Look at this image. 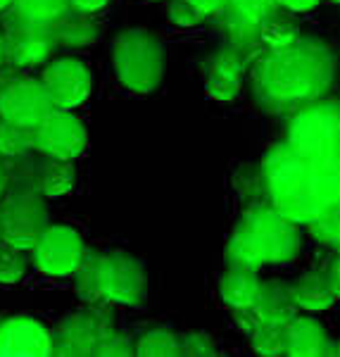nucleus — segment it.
<instances>
[{
  "instance_id": "obj_14",
  "label": "nucleus",
  "mask_w": 340,
  "mask_h": 357,
  "mask_svg": "<svg viewBox=\"0 0 340 357\" xmlns=\"http://www.w3.org/2000/svg\"><path fill=\"white\" fill-rule=\"evenodd\" d=\"M55 50V38L50 26L22 20L13 31L5 33V55L17 67H36L48 62Z\"/></svg>"
},
{
  "instance_id": "obj_3",
  "label": "nucleus",
  "mask_w": 340,
  "mask_h": 357,
  "mask_svg": "<svg viewBox=\"0 0 340 357\" xmlns=\"http://www.w3.org/2000/svg\"><path fill=\"white\" fill-rule=\"evenodd\" d=\"M298 222L288 220L276 207H252L233 229L226 245L229 267L262 269L264 264H281L298 255Z\"/></svg>"
},
{
  "instance_id": "obj_31",
  "label": "nucleus",
  "mask_w": 340,
  "mask_h": 357,
  "mask_svg": "<svg viewBox=\"0 0 340 357\" xmlns=\"http://www.w3.org/2000/svg\"><path fill=\"white\" fill-rule=\"evenodd\" d=\"M178 355L212 357L217 355V341L205 331H188L186 336H178Z\"/></svg>"
},
{
  "instance_id": "obj_17",
  "label": "nucleus",
  "mask_w": 340,
  "mask_h": 357,
  "mask_svg": "<svg viewBox=\"0 0 340 357\" xmlns=\"http://www.w3.org/2000/svg\"><path fill=\"white\" fill-rule=\"evenodd\" d=\"M331 338L324 326L312 317H293L286 324V355L324 357L331 355Z\"/></svg>"
},
{
  "instance_id": "obj_33",
  "label": "nucleus",
  "mask_w": 340,
  "mask_h": 357,
  "mask_svg": "<svg viewBox=\"0 0 340 357\" xmlns=\"http://www.w3.org/2000/svg\"><path fill=\"white\" fill-rule=\"evenodd\" d=\"M169 20L174 22L176 26L191 29V26H198L200 22L205 20V15L195 8L191 0H169Z\"/></svg>"
},
{
  "instance_id": "obj_12",
  "label": "nucleus",
  "mask_w": 340,
  "mask_h": 357,
  "mask_svg": "<svg viewBox=\"0 0 340 357\" xmlns=\"http://www.w3.org/2000/svg\"><path fill=\"white\" fill-rule=\"evenodd\" d=\"M107 260V303L141 307L148 298V274L138 257L124 250H112Z\"/></svg>"
},
{
  "instance_id": "obj_38",
  "label": "nucleus",
  "mask_w": 340,
  "mask_h": 357,
  "mask_svg": "<svg viewBox=\"0 0 340 357\" xmlns=\"http://www.w3.org/2000/svg\"><path fill=\"white\" fill-rule=\"evenodd\" d=\"M5 186H8V178H5L3 169H0V198L5 195Z\"/></svg>"
},
{
  "instance_id": "obj_9",
  "label": "nucleus",
  "mask_w": 340,
  "mask_h": 357,
  "mask_svg": "<svg viewBox=\"0 0 340 357\" xmlns=\"http://www.w3.org/2000/svg\"><path fill=\"white\" fill-rule=\"evenodd\" d=\"M88 146V134L82 119L69 110H55L33 129V151L48 155L50 160H77Z\"/></svg>"
},
{
  "instance_id": "obj_8",
  "label": "nucleus",
  "mask_w": 340,
  "mask_h": 357,
  "mask_svg": "<svg viewBox=\"0 0 340 357\" xmlns=\"http://www.w3.org/2000/svg\"><path fill=\"white\" fill-rule=\"evenodd\" d=\"M55 110L57 107L43 82L20 79L0 91V119L8 124L36 129Z\"/></svg>"
},
{
  "instance_id": "obj_35",
  "label": "nucleus",
  "mask_w": 340,
  "mask_h": 357,
  "mask_svg": "<svg viewBox=\"0 0 340 357\" xmlns=\"http://www.w3.org/2000/svg\"><path fill=\"white\" fill-rule=\"evenodd\" d=\"M276 3H279L281 8L291 10V13H309V10H314L321 0H276Z\"/></svg>"
},
{
  "instance_id": "obj_28",
  "label": "nucleus",
  "mask_w": 340,
  "mask_h": 357,
  "mask_svg": "<svg viewBox=\"0 0 340 357\" xmlns=\"http://www.w3.org/2000/svg\"><path fill=\"white\" fill-rule=\"evenodd\" d=\"M29 269L26 250L10 245L8 241L0 238V284L3 286H15L24 279Z\"/></svg>"
},
{
  "instance_id": "obj_18",
  "label": "nucleus",
  "mask_w": 340,
  "mask_h": 357,
  "mask_svg": "<svg viewBox=\"0 0 340 357\" xmlns=\"http://www.w3.org/2000/svg\"><path fill=\"white\" fill-rule=\"evenodd\" d=\"M262 321H274V324H288L298 314V305L293 301L291 284L281 279L262 281L259 286L257 303L252 307Z\"/></svg>"
},
{
  "instance_id": "obj_34",
  "label": "nucleus",
  "mask_w": 340,
  "mask_h": 357,
  "mask_svg": "<svg viewBox=\"0 0 340 357\" xmlns=\"http://www.w3.org/2000/svg\"><path fill=\"white\" fill-rule=\"evenodd\" d=\"M107 5H109V0H69V8H74L77 13H86V15L100 13Z\"/></svg>"
},
{
  "instance_id": "obj_29",
  "label": "nucleus",
  "mask_w": 340,
  "mask_h": 357,
  "mask_svg": "<svg viewBox=\"0 0 340 357\" xmlns=\"http://www.w3.org/2000/svg\"><path fill=\"white\" fill-rule=\"evenodd\" d=\"M33 148V129L0 122V155L5 158H22Z\"/></svg>"
},
{
  "instance_id": "obj_19",
  "label": "nucleus",
  "mask_w": 340,
  "mask_h": 357,
  "mask_svg": "<svg viewBox=\"0 0 340 357\" xmlns=\"http://www.w3.org/2000/svg\"><path fill=\"white\" fill-rule=\"evenodd\" d=\"M74 291L86 305L107 303V260L105 255H84L74 269Z\"/></svg>"
},
{
  "instance_id": "obj_25",
  "label": "nucleus",
  "mask_w": 340,
  "mask_h": 357,
  "mask_svg": "<svg viewBox=\"0 0 340 357\" xmlns=\"http://www.w3.org/2000/svg\"><path fill=\"white\" fill-rule=\"evenodd\" d=\"M17 15L33 24H55L69 10V0H13Z\"/></svg>"
},
{
  "instance_id": "obj_41",
  "label": "nucleus",
  "mask_w": 340,
  "mask_h": 357,
  "mask_svg": "<svg viewBox=\"0 0 340 357\" xmlns=\"http://www.w3.org/2000/svg\"><path fill=\"white\" fill-rule=\"evenodd\" d=\"M10 3H13V0H0V10H5V8H8Z\"/></svg>"
},
{
  "instance_id": "obj_26",
  "label": "nucleus",
  "mask_w": 340,
  "mask_h": 357,
  "mask_svg": "<svg viewBox=\"0 0 340 357\" xmlns=\"http://www.w3.org/2000/svg\"><path fill=\"white\" fill-rule=\"evenodd\" d=\"M250 341L255 353L264 357L286 355V324H274V321H259L250 331Z\"/></svg>"
},
{
  "instance_id": "obj_42",
  "label": "nucleus",
  "mask_w": 340,
  "mask_h": 357,
  "mask_svg": "<svg viewBox=\"0 0 340 357\" xmlns=\"http://www.w3.org/2000/svg\"><path fill=\"white\" fill-rule=\"evenodd\" d=\"M331 3H340V0H331Z\"/></svg>"
},
{
  "instance_id": "obj_36",
  "label": "nucleus",
  "mask_w": 340,
  "mask_h": 357,
  "mask_svg": "<svg viewBox=\"0 0 340 357\" xmlns=\"http://www.w3.org/2000/svg\"><path fill=\"white\" fill-rule=\"evenodd\" d=\"M195 8L200 10L205 17L207 15H219L224 8H226V0H191Z\"/></svg>"
},
{
  "instance_id": "obj_2",
  "label": "nucleus",
  "mask_w": 340,
  "mask_h": 357,
  "mask_svg": "<svg viewBox=\"0 0 340 357\" xmlns=\"http://www.w3.org/2000/svg\"><path fill=\"white\" fill-rule=\"evenodd\" d=\"M336 74L331 50L321 41H302L272 48L255 65V84L272 105L312 102L328 91Z\"/></svg>"
},
{
  "instance_id": "obj_40",
  "label": "nucleus",
  "mask_w": 340,
  "mask_h": 357,
  "mask_svg": "<svg viewBox=\"0 0 340 357\" xmlns=\"http://www.w3.org/2000/svg\"><path fill=\"white\" fill-rule=\"evenodd\" d=\"M331 355H340V343H333L331 345Z\"/></svg>"
},
{
  "instance_id": "obj_21",
  "label": "nucleus",
  "mask_w": 340,
  "mask_h": 357,
  "mask_svg": "<svg viewBox=\"0 0 340 357\" xmlns=\"http://www.w3.org/2000/svg\"><path fill=\"white\" fill-rule=\"evenodd\" d=\"M259 281L257 272L252 269H240V267H229V272L222 276V284H219V291H222L224 303L231 310H250L255 307L257 296H259Z\"/></svg>"
},
{
  "instance_id": "obj_7",
  "label": "nucleus",
  "mask_w": 340,
  "mask_h": 357,
  "mask_svg": "<svg viewBox=\"0 0 340 357\" xmlns=\"http://www.w3.org/2000/svg\"><path fill=\"white\" fill-rule=\"evenodd\" d=\"M48 227V210L41 195H15L0 212V238L20 250H33Z\"/></svg>"
},
{
  "instance_id": "obj_30",
  "label": "nucleus",
  "mask_w": 340,
  "mask_h": 357,
  "mask_svg": "<svg viewBox=\"0 0 340 357\" xmlns=\"http://www.w3.org/2000/svg\"><path fill=\"white\" fill-rule=\"evenodd\" d=\"M309 231H312L314 238H319L321 243L338 245L340 243V205H331V207H326L324 212H319V215L309 222Z\"/></svg>"
},
{
  "instance_id": "obj_1",
  "label": "nucleus",
  "mask_w": 340,
  "mask_h": 357,
  "mask_svg": "<svg viewBox=\"0 0 340 357\" xmlns=\"http://www.w3.org/2000/svg\"><path fill=\"white\" fill-rule=\"evenodd\" d=\"M272 205L293 222H312L340 198V160H309L288 143L276 146L262 167Z\"/></svg>"
},
{
  "instance_id": "obj_27",
  "label": "nucleus",
  "mask_w": 340,
  "mask_h": 357,
  "mask_svg": "<svg viewBox=\"0 0 340 357\" xmlns=\"http://www.w3.org/2000/svg\"><path fill=\"white\" fill-rule=\"evenodd\" d=\"M136 355L141 357H176L178 355V336L174 331L150 329L136 341Z\"/></svg>"
},
{
  "instance_id": "obj_32",
  "label": "nucleus",
  "mask_w": 340,
  "mask_h": 357,
  "mask_svg": "<svg viewBox=\"0 0 340 357\" xmlns=\"http://www.w3.org/2000/svg\"><path fill=\"white\" fill-rule=\"evenodd\" d=\"M136 355V343L129 336L117 331H109L107 336H102V341L98 343L95 357H131Z\"/></svg>"
},
{
  "instance_id": "obj_24",
  "label": "nucleus",
  "mask_w": 340,
  "mask_h": 357,
  "mask_svg": "<svg viewBox=\"0 0 340 357\" xmlns=\"http://www.w3.org/2000/svg\"><path fill=\"white\" fill-rule=\"evenodd\" d=\"M74 183H77L74 165L69 160H53L41 176V191L45 198H62L74 191Z\"/></svg>"
},
{
  "instance_id": "obj_10",
  "label": "nucleus",
  "mask_w": 340,
  "mask_h": 357,
  "mask_svg": "<svg viewBox=\"0 0 340 357\" xmlns=\"http://www.w3.org/2000/svg\"><path fill=\"white\" fill-rule=\"evenodd\" d=\"M86 245L72 227H48L33 245V262L48 276H69L82 264Z\"/></svg>"
},
{
  "instance_id": "obj_5",
  "label": "nucleus",
  "mask_w": 340,
  "mask_h": 357,
  "mask_svg": "<svg viewBox=\"0 0 340 357\" xmlns=\"http://www.w3.org/2000/svg\"><path fill=\"white\" fill-rule=\"evenodd\" d=\"M288 146L309 160H340V107L304 110L288 129Z\"/></svg>"
},
{
  "instance_id": "obj_13",
  "label": "nucleus",
  "mask_w": 340,
  "mask_h": 357,
  "mask_svg": "<svg viewBox=\"0 0 340 357\" xmlns=\"http://www.w3.org/2000/svg\"><path fill=\"white\" fill-rule=\"evenodd\" d=\"M53 336L31 317H10L0 321V357H48Z\"/></svg>"
},
{
  "instance_id": "obj_6",
  "label": "nucleus",
  "mask_w": 340,
  "mask_h": 357,
  "mask_svg": "<svg viewBox=\"0 0 340 357\" xmlns=\"http://www.w3.org/2000/svg\"><path fill=\"white\" fill-rule=\"evenodd\" d=\"M112 312L107 310V303L88 305L82 312L69 314L60 321L53 336V355L65 357H82L95 355L98 343L102 336L112 331Z\"/></svg>"
},
{
  "instance_id": "obj_20",
  "label": "nucleus",
  "mask_w": 340,
  "mask_h": 357,
  "mask_svg": "<svg viewBox=\"0 0 340 357\" xmlns=\"http://www.w3.org/2000/svg\"><path fill=\"white\" fill-rule=\"evenodd\" d=\"M293 301H295L298 310H309V312H324L336 305V293H333L328 276L319 272L302 274L298 281L291 284Z\"/></svg>"
},
{
  "instance_id": "obj_15",
  "label": "nucleus",
  "mask_w": 340,
  "mask_h": 357,
  "mask_svg": "<svg viewBox=\"0 0 340 357\" xmlns=\"http://www.w3.org/2000/svg\"><path fill=\"white\" fill-rule=\"evenodd\" d=\"M245 65L240 55L233 48L219 50L212 55L210 65L205 72V93L207 98L217 102H231L240 93V84H243Z\"/></svg>"
},
{
  "instance_id": "obj_4",
  "label": "nucleus",
  "mask_w": 340,
  "mask_h": 357,
  "mask_svg": "<svg viewBox=\"0 0 340 357\" xmlns=\"http://www.w3.org/2000/svg\"><path fill=\"white\" fill-rule=\"evenodd\" d=\"M112 65L126 89L148 96L164 79V45L148 29H126L112 43Z\"/></svg>"
},
{
  "instance_id": "obj_16",
  "label": "nucleus",
  "mask_w": 340,
  "mask_h": 357,
  "mask_svg": "<svg viewBox=\"0 0 340 357\" xmlns=\"http://www.w3.org/2000/svg\"><path fill=\"white\" fill-rule=\"evenodd\" d=\"M276 0H226V31L238 45H247L257 38L262 20L276 8Z\"/></svg>"
},
{
  "instance_id": "obj_11",
  "label": "nucleus",
  "mask_w": 340,
  "mask_h": 357,
  "mask_svg": "<svg viewBox=\"0 0 340 357\" xmlns=\"http://www.w3.org/2000/svg\"><path fill=\"white\" fill-rule=\"evenodd\" d=\"M41 82L48 89L57 110H74V107L84 105L93 89L88 67L74 57H62V60L48 65Z\"/></svg>"
},
{
  "instance_id": "obj_43",
  "label": "nucleus",
  "mask_w": 340,
  "mask_h": 357,
  "mask_svg": "<svg viewBox=\"0 0 340 357\" xmlns=\"http://www.w3.org/2000/svg\"><path fill=\"white\" fill-rule=\"evenodd\" d=\"M148 3H155V0H148Z\"/></svg>"
},
{
  "instance_id": "obj_39",
  "label": "nucleus",
  "mask_w": 340,
  "mask_h": 357,
  "mask_svg": "<svg viewBox=\"0 0 340 357\" xmlns=\"http://www.w3.org/2000/svg\"><path fill=\"white\" fill-rule=\"evenodd\" d=\"M5 55V33L0 31V57Z\"/></svg>"
},
{
  "instance_id": "obj_23",
  "label": "nucleus",
  "mask_w": 340,
  "mask_h": 357,
  "mask_svg": "<svg viewBox=\"0 0 340 357\" xmlns=\"http://www.w3.org/2000/svg\"><path fill=\"white\" fill-rule=\"evenodd\" d=\"M55 43L69 45V48H86L98 41V24L88 20L86 13L79 15H62L55 24H50Z\"/></svg>"
},
{
  "instance_id": "obj_37",
  "label": "nucleus",
  "mask_w": 340,
  "mask_h": 357,
  "mask_svg": "<svg viewBox=\"0 0 340 357\" xmlns=\"http://www.w3.org/2000/svg\"><path fill=\"white\" fill-rule=\"evenodd\" d=\"M326 276H328V284H331L333 293H336V298H338V301H340V260H336V262H333L331 272H328Z\"/></svg>"
},
{
  "instance_id": "obj_22",
  "label": "nucleus",
  "mask_w": 340,
  "mask_h": 357,
  "mask_svg": "<svg viewBox=\"0 0 340 357\" xmlns=\"http://www.w3.org/2000/svg\"><path fill=\"white\" fill-rule=\"evenodd\" d=\"M257 38L264 45H269V48H286V45L295 43L300 38V24L291 10L276 5L272 13L262 20V24H259Z\"/></svg>"
}]
</instances>
